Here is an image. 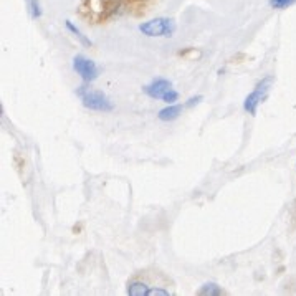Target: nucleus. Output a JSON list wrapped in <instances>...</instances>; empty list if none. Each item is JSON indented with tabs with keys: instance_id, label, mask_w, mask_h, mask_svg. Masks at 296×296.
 <instances>
[{
	"instance_id": "6e6552de",
	"label": "nucleus",
	"mask_w": 296,
	"mask_h": 296,
	"mask_svg": "<svg viewBox=\"0 0 296 296\" xmlns=\"http://www.w3.org/2000/svg\"><path fill=\"white\" fill-rule=\"evenodd\" d=\"M199 294H203V296H218V294H223V290L217 283H206L199 290Z\"/></svg>"
},
{
	"instance_id": "4468645a",
	"label": "nucleus",
	"mask_w": 296,
	"mask_h": 296,
	"mask_svg": "<svg viewBox=\"0 0 296 296\" xmlns=\"http://www.w3.org/2000/svg\"><path fill=\"white\" fill-rule=\"evenodd\" d=\"M202 100H203V96H200V95H199V96H194V98H190V100L186 103V108H192L194 104H199Z\"/></svg>"
},
{
	"instance_id": "0eeeda50",
	"label": "nucleus",
	"mask_w": 296,
	"mask_h": 296,
	"mask_svg": "<svg viewBox=\"0 0 296 296\" xmlns=\"http://www.w3.org/2000/svg\"><path fill=\"white\" fill-rule=\"evenodd\" d=\"M151 288L147 286L143 281H131L128 285V294L129 296H144V294H149Z\"/></svg>"
},
{
	"instance_id": "20e7f679",
	"label": "nucleus",
	"mask_w": 296,
	"mask_h": 296,
	"mask_svg": "<svg viewBox=\"0 0 296 296\" xmlns=\"http://www.w3.org/2000/svg\"><path fill=\"white\" fill-rule=\"evenodd\" d=\"M83 106L93 111H103V112H109L112 111V104L108 100L106 95H103L101 91H86L83 96Z\"/></svg>"
},
{
	"instance_id": "f257e3e1",
	"label": "nucleus",
	"mask_w": 296,
	"mask_h": 296,
	"mask_svg": "<svg viewBox=\"0 0 296 296\" xmlns=\"http://www.w3.org/2000/svg\"><path fill=\"white\" fill-rule=\"evenodd\" d=\"M139 32L146 37H172L175 32V22L167 17H157L141 24Z\"/></svg>"
},
{
	"instance_id": "9d476101",
	"label": "nucleus",
	"mask_w": 296,
	"mask_h": 296,
	"mask_svg": "<svg viewBox=\"0 0 296 296\" xmlns=\"http://www.w3.org/2000/svg\"><path fill=\"white\" fill-rule=\"evenodd\" d=\"M28 2V7H30V13L33 18H38L41 15V9H40V4L38 0H27Z\"/></svg>"
},
{
	"instance_id": "ddd939ff",
	"label": "nucleus",
	"mask_w": 296,
	"mask_h": 296,
	"mask_svg": "<svg viewBox=\"0 0 296 296\" xmlns=\"http://www.w3.org/2000/svg\"><path fill=\"white\" fill-rule=\"evenodd\" d=\"M149 294H151V296H169L171 293L166 291V290H162V288H151Z\"/></svg>"
},
{
	"instance_id": "423d86ee",
	"label": "nucleus",
	"mask_w": 296,
	"mask_h": 296,
	"mask_svg": "<svg viewBox=\"0 0 296 296\" xmlns=\"http://www.w3.org/2000/svg\"><path fill=\"white\" fill-rule=\"evenodd\" d=\"M180 112H182V106H180V104H171V106L161 109L157 116H159L161 121H174V119L179 118Z\"/></svg>"
},
{
	"instance_id": "1a4fd4ad",
	"label": "nucleus",
	"mask_w": 296,
	"mask_h": 296,
	"mask_svg": "<svg viewBox=\"0 0 296 296\" xmlns=\"http://www.w3.org/2000/svg\"><path fill=\"white\" fill-rule=\"evenodd\" d=\"M66 28H68V30H70V32H72V33L75 35L76 38H78V40L81 41L83 45H86V47H91V45H93V43H91V40L84 37V35L81 33V30H80V28H76V27H75L72 22H66Z\"/></svg>"
},
{
	"instance_id": "9b49d317",
	"label": "nucleus",
	"mask_w": 296,
	"mask_h": 296,
	"mask_svg": "<svg viewBox=\"0 0 296 296\" xmlns=\"http://www.w3.org/2000/svg\"><path fill=\"white\" fill-rule=\"evenodd\" d=\"M296 0H270V5L275 7V9H286L288 5L294 4Z\"/></svg>"
},
{
	"instance_id": "39448f33",
	"label": "nucleus",
	"mask_w": 296,
	"mask_h": 296,
	"mask_svg": "<svg viewBox=\"0 0 296 296\" xmlns=\"http://www.w3.org/2000/svg\"><path fill=\"white\" fill-rule=\"evenodd\" d=\"M169 89H172V83L169 80H164V78L154 80L151 84H147V86L143 88L144 93L149 98H154V100H162Z\"/></svg>"
},
{
	"instance_id": "f8f14e48",
	"label": "nucleus",
	"mask_w": 296,
	"mask_h": 296,
	"mask_svg": "<svg viewBox=\"0 0 296 296\" xmlns=\"http://www.w3.org/2000/svg\"><path fill=\"white\" fill-rule=\"evenodd\" d=\"M177 98H179V93H177V91L169 89L167 93L164 95V98H162V101H166V103H169V104H172L174 101H177Z\"/></svg>"
},
{
	"instance_id": "7ed1b4c3",
	"label": "nucleus",
	"mask_w": 296,
	"mask_h": 296,
	"mask_svg": "<svg viewBox=\"0 0 296 296\" xmlns=\"http://www.w3.org/2000/svg\"><path fill=\"white\" fill-rule=\"evenodd\" d=\"M73 70L81 76L84 83L95 81L98 78V75H100V70H98L96 63L83 55H76L73 58Z\"/></svg>"
},
{
	"instance_id": "f03ea898",
	"label": "nucleus",
	"mask_w": 296,
	"mask_h": 296,
	"mask_svg": "<svg viewBox=\"0 0 296 296\" xmlns=\"http://www.w3.org/2000/svg\"><path fill=\"white\" fill-rule=\"evenodd\" d=\"M271 81H273L271 76H266V78H263L262 81H260V83L257 84V88L253 89L252 93L245 98L243 108H245V111H248L252 116L257 115L258 104L265 100L266 95H268V89H270V86H271Z\"/></svg>"
}]
</instances>
